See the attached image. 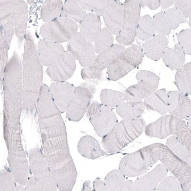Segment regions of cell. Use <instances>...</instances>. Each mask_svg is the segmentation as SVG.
<instances>
[{"instance_id":"cell-1","label":"cell","mask_w":191,"mask_h":191,"mask_svg":"<svg viewBox=\"0 0 191 191\" xmlns=\"http://www.w3.org/2000/svg\"><path fill=\"white\" fill-rule=\"evenodd\" d=\"M36 45L30 37H26L22 62V110L27 114L36 111L43 85V72Z\"/></svg>"},{"instance_id":"cell-2","label":"cell","mask_w":191,"mask_h":191,"mask_svg":"<svg viewBox=\"0 0 191 191\" xmlns=\"http://www.w3.org/2000/svg\"><path fill=\"white\" fill-rule=\"evenodd\" d=\"M38 119L46 158L55 162L71 158L66 127L61 113Z\"/></svg>"},{"instance_id":"cell-3","label":"cell","mask_w":191,"mask_h":191,"mask_svg":"<svg viewBox=\"0 0 191 191\" xmlns=\"http://www.w3.org/2000/svg\"><path fill=\"white\" fill-rule=\"evenodd\" d=\"M148 166L160 160L180 182L182 191H191V168L165 145L155 143L140 149Z\"/></svg>"},{"instance_id":"cell-4","label":"cell","mask_w":191,"mask_h":191,"mask_svg":"<svg viewBox=\"0 0 191 191\" xmlns=\"http://www.w3.org/2000/svg\"><path fill=\"white\" fill-rule=\"evenodd\" d=\"M145 125L142 118L123 119L117 123L102 137L101 144L104 150L110 154L120 151L142 134Z\"/></svg>"},{"instance_id":"cell-5","label":"cell","mask_w":191,"mask_h":191,"mask_svg":"<svg viewBox=\"0 0 191 191\" xmlns=\"http://www.w3.org/2000/svg\"><path fill=\"white\" fill-rule=\"evenodd\" d=\"M140 0H127L124 2L122 26L116 38L120 44L129 46L134 41L140 17Z\"/></svg>"},{"instance_id":"cell-6","label":"cell","mask_w":191,"mask_h":191,"mask_svg":"<svg viewBox=\"0 0 191 191\" xmlns=\"http://www.w3.org/2000/svg\"><path fill=\"white\" fill-rule=\"evenodd\" d=\"M96 90V86L88 82L82 83L75 87L73 97L66 111L69 121L77 122L81 119Z\"/></svg>"},{"instance_id":"cell-7","label":"cell","mask_w":191,"mask_h":191,"mask_svg":"<svg viewBox=\"0 0 191 191\" xmlns=\"http://www.w3.org/2000/svg\"><path fill=\"white\" fill-rule=\"evenodd\" d=\"M78 29V24L74 21L59 17L43 24L40 32L45 39L60 43L68 41L77 33Z\"/></svg>"},{"instance_id":"cell-8","label":"cell","mask_w":191,"mask_h":191,"mask_svg":"<svg viewBox=\"0 0 191 191\" xmlns=\"http://www.w3.org/2000/svg\"><path fill=\"white\" fill-rule=\"evenodd\" d=\"M75 60L67 51H64L48 66L46 73L54 81H66L72 76L75 71Z\"/></svg>"},{"instance_id":"cell-9","label":"cell","mask_w":191,"mask_h":191,"mask_svg":"<svg viewBox=\"0 0 191 191\" xmlns=\"http://www.w3.org/2000/svg\"><path fill=\"white\" fill-rule=\"evenodd\" d=\"M136 78L138 82L128 87L125 92L142 99L156 91L160 78L154 73L147 70H141L136 74Z\"/></svg>"},{"instance_id":"cell-10","label":"cell","mask_w":191,"mask_h":191,"mask_svg":"<svg viewBox=\"0 0 191 191\" xmlns=\"http://www.w3.org/2000/svg\"><path fill=\"white\" fill-rule=\"evenodd\" d=\"M180 119L170 114L164 115L145 126V133L149 137L160 139L172 135H175Z\"/></svg>"},{"instance_id":"cell-11","label":"cell","mask_w":191,"mask_h":191,"mask_svg":"<svg viewBox=\"0 0 191 191\" xmlns=\"http://www.w3.org/2000/svg\"><path fill=\"white\" fill-rule=\"evenodd\" d=\"M150 169L140 149L125 156L120 160L118 167L125 176L129 177L141 175Z\"/></svg>"},{"instance_id":"cell-12","label":"cell","mask_w":191,"mask_h":191,"mask_svg":"<svg viewBox=\"0 0 191 191\" xmlns=\"http://www.w3.org/2000/svg\"><path fill=\"white\" fill-rule=\"evenodd\" d=\"M75 86L65 81H55L50 86L49 90L52 99L61 113L66 112L73 97Z\"/></svg>"},{"instance_id":"cell-13","label":"cell","mask_w":191,"mask_h":191,"mask_svg":"<svg viewBox=\"0 0 191 191\" xmlns=\"http://www.w3.org/2000/svg\"><path fill=\"white\" fill-rule=\"evenodd\" d=\"M170 114L182 119L191 116V101L188 96L177 91L167 92Z\"/></svg>"},{"instance_id":"cell-14","label":"cell","mask_w":191,"mask_h":191,"mask_svg":"<svg viewBox=\"0 0 191 191\" xmlns=\"http://www.w3.org/2000/svg\"><path fill=\"white\" fill-rule=\"evenodd\" d=\"M123 16V4L118 0H107L103 15L106 27L113 34L121 30Z\"/></svg>"},{"instance_id":"cell-15","label":"cell","mask_w":191,"mask_h":191,"mask_svg":"<svg viewBox=\"0 0 191 191\" xmlns=\"http://www.w3.org/2000/svg\"><path fill=\"white\" fill-rule=\"evenodd\" d=\"M89 121L99 136L108 133L118 123L116 115L111 108L104 106L95 115L89 118Z\"/></svg>"},{"instance_id":"cell-16","label":"cell","mask_w":191,"mask_h":191,"mask_svg":"<svg viewBox=\"0 0 191 191\" xmlns=\"http://www.w3.org/2000/svg\"><path fill=\"white\" fill-rule=\"evenodd\" d=\"M168 171L164 165L160 163L145 175L137 177L134 182L137 191L156 190L160 182L167 177Z\"/></svg>"},{"instance_id":"cell-17","label":"cell","mask_w":191,"mask_h":191,"mask_svg":"<svg viewBox=\"0 0 191 191\" xmlns=\"http://www.w3.org/2000/svg\"><path fill=\"white\" fill-rule=\"evenodd\" d=\"M125 93L126 102L116 108L117 113L123 119L132 120L139 118L145 110L144 102L141 98L127 93Z\"/></svg>"},{"instance_id":"cell-18","label":"cell","mask_w":191,"mask_h":191,"mask_svg":"<svg viewBox=\"0 0 191 191\" xmlns=\"http://www.w3.org/2000/svg\"><path fill=\"white\" fill-rule=\"evenodd\" d=\"M36 111L38 117L41 118L49 117L61 113L52 99L49 88L45 84H43L42 86Z\"/></svg>"},{"instance_id":"cell-19","label":"cell","mask_w":191,"mask_h":191,"mask_svg":"<svg viewBox=\"0 0 191 191\" xmlns=\"http://www.w3.org/2000/svg\"><path fill=\"white\" fill-rule=\"evenodd\" d=\"M37 52L42 64L48 66L58 56L64 51L60 43L46 39L40 41Z\"/></svg>"},{"instance_id":"cell-20","label":"cell","mask_w":191,"mask_h":191,"mask_svg":"<svg viewBox=\"0 0 191 191\" xmlns=\"http://www.w3.org/2000/svg\"><path fill=\"white\" fill-rule=\"evenodd\" d=\"M77 149L81 155L90 159H96L108 155V154L101 148L97 140L91 135H86L82 137L78 142Z\"/></svg>"},{"instance_id":"cell-21","label":"cell","mask_w":191,"mask_h":191,"mask_svg":"<svg viewBox=\"0 0 191 191\" xmlns=\"http://www.w3.org/2000/svg\"><path fill=\"white\" fill-rule=\"evenodd\" d=\"M81 33L88 41L94 42L101 30L100 16L92 13H88L80 23Z\"/></svg>"},{"instance_id":"cell-22","label":"cell","mask_w":191,"mask_h":191,"mask_svg":"<svg viewBox=\"0 0 191 191\" xmlns=\"http://www.w3.org/2000/svg\"><path fill=\"white\" fill-rule=\"evenodd\" d=\"M168 40L165 36L158 35L147 40L143 47L144 54L150 59L157 61L167 47Z\"/></svg>"},{"instance_id":"cell-23","label":"cell","mask_w":191,"mask_h":191,"mask_svg":"<svg viewBox=\"0 0 191 191\" xmlns=\"http://www.w3.org/2000/svg\"><path fill=\"white\" fill-rule=\"evenodd\" d=\"M145 107L148 110L158 112L164 115L168 111V100L165 88L156 91L145 98Z\"/></svg>"},{"instance_id":"cell-24","label":"cell","mask_w":191,"mask_h":191,"mask_svg":"<svg viewBox=\"0 0 191 191\" xmlns=\"http://www.w3.org/2000/svg\"><path fill=\"white\" fill-rule=\"evenodd\" d=\"M9 1L11 8L16 32L18 35L23 38L26 32L27 18V9L26 4L23 1Z\"/></svg>"},{"instance_id":"cell-25","label":"cell","mask_w":191,"mask_h":191,"mask_svg":"<svg viewBox=\"0 0 191 191\" xmlns=\"http://www.w3.org/2000/svg\"><path fill=\"white\" fill-rule=\"evenodd\" d=\"M185 54L180 45L178 43L173 48L167 47L165 50L162 58L167 67L172 70H177L184 65Z\"/></svg>"},{"instance_id":"cell-26","label":"cell","mask_w":191,"mask_h":191,"mask_svg":"<svg viewBox=\"0 0 191 191\" xmlns=\"http://www.w3.org/2000/svg\"><path fill=\"white\" fill-rule=\"evenodd\" d=\"M134 68L120 55L108 66V79L113 81L118 80Z\"/></svg>"},{"instance_id":"cell-27","label":"cell","mask_w":191,"mask_h":191,"mask_svg":"<svg viewBox=\"0 0 191 191\" xmlns=\"http://www.w3.org/2000/svg\"><path fill=\"white\" fill-rule=\"evenodd\" d=\"M125 49V47L122 45L113 44L96 56L94 63L103 70L120 55Z\"/></svg>"},{"instance_id":"cell-28","label":"cell","mask_w":191,"mask_h":191,"mask_svg":"<svg viewBox=\"0 0 191 191\" xmlns=\"http://www.w3.org/2000/svg\"><path fill=\"white\" fill-rule=\"evenodd\" d=\"M174 83L178 91L187 96L191 93V63L184 64L177 70Z\"/></svg>"},{"instance_id":"cell-29","label":"cell","mask_w":191,"mask_h":191,"mask_svg":"<svg viewBox=\"0 0 191 191\" xmlns=\"http://www.w3.org/2000/svg\"><path fill=\"white\" fill-rule=\"evenodd\" d=\"M63 4L61 0H46L42 8L41 15L43 21L46 22L60 17Z\"/></svg>"},{"instance_id":"cell-30","label":"cell","mask_w":191,"mask_h":191,"mask_svg":"<svg viewBox=\"0 0 191 191\" xmlns=\"http://www.w3.org/2000/svg\"><path fill=\"white\" fill-rule=\"evenodd\" d=\"M88 42L81 32H77L68 41L67 51L75 59L79 60L86 49Z\"/></svg>"},{"instance_id":"cell-31","label":"cell","mask_w":191,"mask_h":191,"mask_svg":"<svg viewBox=\"0 0 191 191\" xmlns=\"http://www.w3.org/2000/svg\"><path fill=\"white\" fill-rule=\"evenodd\" d=\"M86 15V12L81 9L78 0H66L60 17L68 18L80 23Z\"/></svg>"},{"instance_id":"cell-32","label":"cell","mask_w":191,"mask_h":191,"mask_svg":"<svg viewBox=\"0 0 191 191\" xmlns=\"http://www.w3.org/2000/svg\"><path fill=\"white\" fill-rule=\"evenodd\" d=\"M165 145L177 156L191 165V152L177 136L172 135L167 138Z\"/></svg>"},{"instance_id":"cell-33","label":"cell","mask_w":191,"mask_h":191,"mask_svg":"<svg viewBox=\"0 0 191 191\" xmlns=\"http://www.w3.org/2000/svg\"><path fill=\"white\" fill-rule=\"evenodd\" d=\"M155 34L152 19L150 16L147 14L140 17L136 30V37L145 41L152 38Z\"/></svg>"},{"instance_id":"cell-34","label":"cell","mask_w":191,"mask_h":191,"mask_svg":"<svg viewBox=\"0 0 191 191\" xmlns=\"http://www.w3.org/2000/svg\"><path fill=\"white\" fill-rule=\"evenodd\" d=\"M103 105L110 108L117 107L125 100V93L109 89H103L100 94Z\"/></svg>"},{"instance_id":"cell-35","label":"cell","mask_w":191,"mask_h":191,"mask_svg":"<svg viewBox=\"0 0 191 191\" xmlns=\"http://www.w3.org/2000/svg\"><path fill=\"white\" fill-rule=\"evenodd\" d=\"M144 54L141 47L134 44L126 49L120 56L135 68L142 62Z\"/></svg>"},{"instance_id":"cell-36","label":"cell","mask_w":191,"mask_h":191,"mask_svg":"<svg viewBox=\"0 0 191 191\" xmlns=\"http://www.w3.org/2000/svg\"><path fill=\"white\" fill-rule=\"evenodd\" d=\"M106 191H121L125 181V175L118 169L109 172L104 179Z\"/></svg>"},{"instance_id":"cell-37","label":"cell","mask_w":191,"mask_h":191,"mask_svg":"<svg viewBox=\"0 0 191 191\" xmlns=\"http://www.w3.org/2000/svg\"><path fill=\"white\" fill-rule=\"evenodd\" d=\"M113 34L106 27L101 30L94 41L93 47L95 52L100 53L111 46L113 44Z\"/></svg>"},{"instance_id":"cell-38","label":"cell","mask_w":191,"mask_h":191,"mask_svg":"<svg viewBox=\"0 0 191 191\" xmlns=\"http://www.w3.org/2000/svg\"><path fill=\"white\" fill-rule=\"evenodd\" d=\"M103 70L94 63L90 66L82 68L81 75L83 80L97 85L104 80Z\"/></svg>"},{"instance_id":"cell-39","label":"cell","mask_w":191,"mask_h":191,"mask_svg":"<svg viewBox=\"0 0 191 191\" xmlns=\"http://www.w3.org/2000/svg\"><path fill=\"white\" fill-rule=\"evenodd\" d=\"M152 20L154 28L157 33L165 36L170 33L171 29L164 11H161L154 15Z\"/></svg>"},{"instance_id":"cell-40","label":"cell","mask_w":191,"mask_h":191,"mask_svg":"<svg viewBox=\"0 0 191 191\" xmlns=\"http://www.w3.org/2000/svg\"><path fill=\"white\" fill-rule=\"evenodd\" d=\"M78 1L83 10L93 12L100 16L104 14L107 0H79Z\"/></svg>"},{"instance_id":"cell-41","label":"cell","mask_w":191,"mask_h":191,"mask_svg":"<svg viewBox=\"0 0 191 191\" xmlns=\"http://www.w3.org/2000/svg\"><path fill=\"white\" fill-rule=\"evenodd\" d=\"M164 12L171 29H176L180 24L187 21L186 18L183 13L175 7L168 9Z\"/></svg>"},{"instance_id":"cell-42","label":"cell","mask_w":191,"mask_h":191,"mask_svg":"<svg viewBox=\"0 0 191 191\" xmlns=\"http://www.w3.org/2000/svg\"><path fill=\"white\" fill-rule=\"evenodd\" d=\"M158 191H182L181 184L174 176L165 177L160 182L157 188Z\"/></svg>"},{"instance_id":"cell-43","label":"cell","mask_w":191,"mask_h":191,"mask_svg":"<svg viewBox=\"0 0 191 191\" xmlns=\"http://www.w3.org/2000/svg\"><path fill=\"white\" fill-rule=\"evenodd\" d=\"M95 52L92 43L88 41L84 53L79 60V63L82 67H88L94 63L96 57Z\"/></svg>"},{"instance_id":"cell-44","label":"cell","mask_w":191,"mask_h":191,"mask_svg":"<svg viewBox=\"0 0 191 191\" xmlns=\"http://www.w3.org/2000/svg\"><path fill=\"white\" fill-rule=\"evenodd\" d=\"M179 43L185 54H191V30L190 29H183L179 33L177 37Z\"/></svg>"},{"instance_id":"cell-45","label":"cell","mask_w":191,"mask_h":191,"mask_svg":"<svg viewBox=\"0 0 191 191\" xmlns=\"http://www.w3.org/2000/svg\"><path fill=\"white\" fill-rule=\"evenodd\" d=\"M8 45L6 40L1 39L0 42V83H1L5 70L8 62Z\"/></svg>"},{"instance_id":"cell-46","label":"cell","mask_w":191,"mask_h":191,"mask_svg":"<svg viewBox=\"0 0 191 191\" xmlns=\"http://www.w3.org/2000/svg\"><path fill=\"white\" fill-rule=\"evenodd\" d=\"M175 7L183 13L186 18L191 16V1L190 0H176L174 2Z\"/></svg>"},{"instance_id":"cell-47","label":"cell","mask_w":191,"mask_h":191,"mask_svg":"<svg viewBox=\"0 0 191 191\" xmlns=\"http://www.w3.org/2000/svg\"><path fill=\"white\" fill-rule=\"evenodd\" d=\"M103 105L96 100L91 101L86 109V113L88 118H90L96 115L100 110Z\"/></svg>"},{"instance_id":"cell-48","label":"cell","mask_w":191,"mask_h":191,"mask_svg":"<svg viewBox=\"0 0 191 191\" xmlns=\"http://www.w3.org/2000/svg\"><path fill=\"white\" fill-rule=\"evenodd\" d=\"M140 4L141 7L144 8L146 6L152 10L158 8L160 6V0H140Z\"/></svg>"},{"instance_id":"cell-49","label":"cell","mask_w":191,"mask_h":191,"mask_svg":"<svg viewBox=\"0 0 191 191\" xmlns=\"http://www.w3.org/2000/svg\"><path fill=\"white\" fill-rule=\"evenodd\" d=\"M93 191H106L105 182L98 177L93 183Z\"/></svg>"},{"instance_id":"cell-50","label":"cell","mask_w":191,"mask_h":191,"mask_svg":"<svg viewBox=\"0 0 191 191\" xmlns=\"http://www.w3.org/2000/svg\"><path fill=\"white\" fill-rule=\"evenodd\" d=\"M137 191L135 182L130 180H125L121 190V191Z\"/></svg>"},{"instance_id":"cell-51","label":"cell","mask_w":191,"mask_h":191,"mask_svg":"<svg viewBox=\"0 0 191 191\" xmlns=\"http://www.w3.org/2000/svg\"><path fill=\"white\" fill-rule=\"evenodd\" d=\"M160 6L163 9H166L173 4L174 2V0H161Z\"/></svg>"},{"instance_id":"cell-52","label":"cell","mask_w":191,"mask_h":191,"mask_svg":"<svg viewBox=\"0 0 191 191\" xmlns=\"http://www.w3.org/2000/svg\"><path fill=\"white\" fill-rule=\"evenodd\" d=\"M83 191H93V187H92V184L89 181H85L83 185V188L82 189Z\"/></svg>"},{"instance_id":"cell-53","label":"cell","mask_w":191,"mask_h":191,"mask_svg":"<svg viewBox=\"0 0 191 191\" xmlns=\"http://www.w3.org/2000/svg\"><path fill=\"white\" fill-rule=\"evenodd\" d=\"M188 126L191 128V119L190 118L187 123Z\"/></svg>"},{"instance_id":"cell-54","label":"cell","mask_w":191,"mask_h":191,"mask_svg":"<svg viewBox=\"0 0 191 191\" xmlns=\"http://www.w3.org/2000/svg\"><path fill=\"white\" fill-rule=\"evenodd\" d=\"M189 24L190 27H191V16L189 17Z\"/></svg>"}]
</instances>
